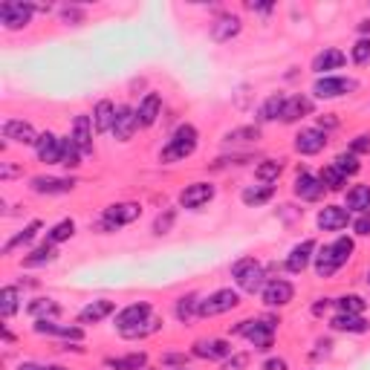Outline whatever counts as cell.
Listing matches in <instances>:
<instances>
[{"instance_id": "cell-1", "label": "cell", "mask_w": 370, "mask_h": 370, "mask_svg": "<svg viewBox=\"0 0 370 370\" xmlns=\"http://www.w3.org/2000/svg\"><path fill=\"white\" fill-rule=\"evenodd\" d=\"M231 278L238 281V290L240 292H264V286H266V272L264 266L257 264L255 257H240L231 264Z\"/></svg>"}, {"instance_id": "cell-2", "label": "cell", "mask_w": 370, "mask_h": 370, "mask_svg": "<svg viewBox=\"0 0 370 370\" xmlns=\"http://www.w3.org/2000/svg\"><path fill=\"white\" fill-rule=\"evenodd\" d=\"M197 128L194 125H180L174 133H171V139H168V145L162 148V154H159V159L162 162H180V159H185V157H191L197 150Z\"/></svg>"}, {"instance_id": "cell-3", "label": "cell", "mask_w": 370, "mask_h": 370, "mask_svg": "<svg viewBox=\"0 0 370 370\" xmlns=\"http://www.w3.org/2000/svg\"><path fill=\"white\" fill-rule=\"evenodd\" d=\"M275 319H246L235 327V336H246L255 345V350L266 353L272 347V336H275Z\"/></svg>"}, {"instance_id": "cell-4", "label": "cell", "mask_w": 370, "mask_h": 370, "mask_svg": "<svg viewBox=\"0 0 370 370\" xmlns=\"http://www.w3.org/2000/svg\"><path fill=\"white\" fill-rule=\"evenodd\" d=\"M238 304H240V292H238V290H217V292H211L209 298L200 301L197 315H200V319H214V315L231 312Z\"/></svg>"}, {"instance_id": "cell-5", "label": "cell", "mask_w": 370, "mask_h": 370, "mask_svg": "<svg viewBox=\"0 0 370 370\" xmlns=\"http://www.w3.org/2000/svg\"><path fill=\"white\" fill-rule=\"evenodd\" d=\"M139 214H142L139 203H116V205H111V209H104L99 229H104V231H116V229H122V226H128V223H133V220H139Z\"/></svg>"}, {"instance_id": "cell-6", "label": "cell", "mask_w": 370, "mask_h": 370, "mask_svg": "<svg viewBox=\"0 0 370 370\" xmlns=\"http://www.w3.org/2000/svg\"><path fill=\"white\" fill-rule=\"evenodd\" d=\"M32 15H35L32 3H15V0H9V3L0 6V23L6 30H23V26H30Z\"/></svg>"}, {"instance_id": "cell-7", "label": "cell", "mask_w": 370, "mask_h": 370, "mask_svg": "<svg viewBox=\"0 0 370 370\" xmlns=\"http://www.w3.org/2000/svg\"><path fill=\"white\" fill-rule=\"evenodd\" d=\"M150 315H154V310H150L148 301H133V304H128L125 310L116 312V327H119V333H125V330H130V327L148 321Z\"/></svg>"}, {"instance_id": "cell-8", "label": "cell", "mask_w": 370, "mask_h": 370, "mask_svg": "<svg viewBox=\"0 0 370 370\" xmlns=\"http://www.w3.org/2000/svg\"><path fill=\"white\" fill-rule=\"evenodd\" d=\"M350 90H356V81L341 78V76H324L315 81V87H312V93L319 95V99H338V95H345Z\"/></svg>"}, {"instance_id": "cell-9", "label": "cell", "mask_w": 370, "mask_h": 370, "mask_svg": "<svg viewBox=\"0 0 370 370\" xmlns=\"http://www.w3.org/2000/svg\"><path fill=\"white\" fill-rule=\"evenodd\" d=\"M292 295H295V286L284 278H272L264 286V304L266 307H286L292 301Z\"/></svg>"}, {"instance_id": "cell-10", "label": "cell", "mask_w": 370, "mask_h": 370, "mask_svg": "<svg viewBox=\"0 0 370 370\" xmlns=\"http://www.w3.org/2000/svg\"><path fill=\"white\" fill-rule=\"evenodd\" d=\"M327 148V133L319 128H304L295 136V150L301 157H315Z\"/></svg>"}, {"instance_id": "cell-11", "label": "cell", "mask_w": 370, "mask_h": 370, "mask_svg": "<svg viewBox=\"0 0 370 370\" xmlns=\"http://www.w3.org/2000/svg\"><path fill=\"white\" fill-rule=\"evenodd\" d=\"M214 200V185L211 183H191L183 188L180 194V205L183 209H203L205 203Z\"/></svg>"}, {"instance_id": "cell-12", "label": "cell", "mask_w": 370, "mask_h": 370, "mask_svg": "<svg viewBox=\"0 0 370 370\" xmlns=\"http://www.w3.org/2000/svg\"><path fill=\"white\" fill-rule=\"evenodd\" d=\"M194 356L197 359H209V362H217V359H229L231 356V345L226 338H200L194 341Z\"/></svg>"}, {"instance_id": "cell-13", "label": "cell", "mask_w": 370, "mask_h": 370, "mask_svg": "<svg viewBox=\"0 0 370 370\" xmlns=\"http://www.w3.org/2000/svg\"><path fill=\"white\" fill-rule=\"evenodd\" d=\"M61 145L64 139H58L56 133H41L38 142H35V150H38V159L44 162V165H58L61 162Z\"/></svg>"}, {"instance_id": "cell-14", "label": "cell", "mask_w": 370, "mask_h": 370, "mask_svg": "<svg viewBox=\"0 0 370 370\" xmlns=\"http://www.w3.org/2000/svg\"><path fill=\"white\" fill-rule=\"evenodd\" d=\"M30 188L35 191V194H70V191L76 188V183L70 180V176H35V180L30 183Z\"/></svg>"}, {"instance_id": "cell-15", "label": "cell", "mask_w": 370, "mask_h": 370, "mask_svg": "<svg viewBox=\"0 0 370 370\" xmlns=\"http://www.w3.org/2000/svg\"><path fill=\"white\" fill-rule=\"evenodd\" d=\"M3 136L9 142H18V145H35L38 142L35 128L23 119H6L3 122Z\"/></svg>"}, {"instance_id": "cell-16", "label": "cell", "mask_w": 370, "mask_h": 370, "mask_svg": "<svg viewBox=\"0 0 370 370\" xmlns=\"http://www.w3.org/2000/svg\"><path fill=\"white\" fill-rule=\"evenodd\" d=\"M350 223V211L345 205H324L319 211V229L321 231H341Z\"/></svg>"}, {"instance_id": "cell-17", "label": "cell", "mask_w": 370, "mask_h": 370, "mask_svg": "<svg viewBox=\"0 0 370 370\" xmlns=\"http://www.w3.org/2000/svg\"><path fill=\"white\" fill-rule=\"evenodd\" d=\"M70 139L76 142V148H78L84 157H93V119H90V116H76Z\"/></svg>"}, {"instance_id": "cell-18", "label": "cell", "mask_w": 370, "mask_h": 370, "mask_svg": "<svg viewBox=\"0 0 370 370\" xmlns=\"http://www.w3.org/2000/svg\"><path fill=\"white\" fill-rule=\"evenodd\" d=\"M136 128H139V122H136V111L128 104H122L116 111V122H113V136L119 142H128L130 136L136 133Z\"/></svg>"}, {"instance_id": "cell-19", "label": "cell", "mask_w": 370, "mask_h": 370, "mask_svg": "<svg viewBox=\"0 0 370 370\" xmlns=\"http://www.w3.org/2000/svg\"><path fill=\"white\" fill-rule=\"evenodd\" d=\"M292 191H295V197H301V200H321V194H324V185H321V180L319 176H312V174H307V171H301L298 176H295V185H292Z\"/></svg>"}, {"instance_id": "cell-20", "label": "cell", "mask_w": 370, "mask_h": 370, "mask_svg": "<svg viewBox=\"0 0 370 370\" xmlns=\"http://www.w3.org/2000/svg\"><path fill=\"white\" fill-rule=\"evenodd\" d=\"M315 257V240H301L298 246H292L290 257H286V269L290 272H304Z\"/></svg>"}, {"instance_id": "cell-21", "label": "cell", "mask_w": 370, "mask_h": 370, "mask_svg": "<svg viewBox=\"0 0 370 370\" xmlns=\"http://www.w3.org/2000/svg\"><path fill=\"white\" fill-rule=\"evenodd\" d=\"M116 312V304L113 301H107V298H102V301H90V304L78 312V321L81 324H99V321H104L107 315H113Z\"/></svg>"}, {"instance_id": "cell-22", "label": "cell", "mask_w": 370, "mask_h": 370, "mask_svg": "<svg viewBox=\"0 0 370 370\" xmlns=\"http://www.w3.org/2000/svg\"><path fill=\"white\" fill-rule=\"evenodd\" d=\"M345 61H347V56L341 49H333V47H327V49H321L319 56L312 58V70L315 73H330V70H341L345 67Z\"/></svg>"}, {"instance_id": "cell-23", "label": "cell", "mask_w": 370, "mask_h": 370, "mask_svg": "<svg viewBox=\"0 0 370 370\" xmlns=\"http://www.w3.org/2000/svg\"><path fill=\"white\" fill-rule=\"evenodd\" d=\"M240 30H243V21H240L238 15H223L220 21H214V26H211V38L217 41V44H226V41L238 38Z\"/></svg>"}, {"instance_id": "cell-24", "label": "cell", "mask_w": 370, "mask_h": 370, "mask_svg": "<svg viewBox=\"0 0 370 370\" xmlns=\"http://www.w3.org/2000/svg\"><path fill=\"white\" fill-rule=\"evenodd\" d=\"M116 111H119V107H116L111 99H102L99 104H95V111H93V128H95V133H107V130H113Z\"/></svg>"}, {"instance_id": "cell-25", "label": "cell", "mask_w": 370, "mask_h": 370, "mask_svg": "<svg viewBox=\"0 0 370 370\" xmlns=\"http://www.w3.org/2000/svg\"><path fill=\"white\" fill-rule=\"evenodd\" d=\"M159 111H162V99L157 93H148L145 99L139 102V111H136V122H139V128L154 125V122L159 119Z\"/></svg>"}, {"instance_id": "cell-26", "label": "cell", "mask_w": 370, "mask_h": 370, "mask_svg": "<svg viewBox=\"0 0 370 370\" xmlns=\"http://www.w3.org/2000/svg\"><path fill=\"white\" fill-rule=\"evenodd\" d=\"M330 327L336 333H367V321L362 319V315H350V312H338L330 319Z\"/></svg>"}, {"instance_id": "cell-27", "label": "cell", "mask_w": 370, "mask_h": 370, "mask_svg": "<svg viewBox=\"0 0 370 370\" xmlns=\"http://www.w3.org/2000/svg\"><path fill=\"white\" fill-rule=\"evenodd\" d=\"M312 111V102L307 99V95H290L284 104V116L281 122H286V125H292V122H298L301 116H307Z\"/></svg>"}, {"instance_id": "cell-28", "label": "cell", "mask_w": 370, "mask_h": 370, "mask_svg": "<svg viewBox=\"0 0 370 370\" xmlns=\"http://www.w3.org/2000/svg\"><path fill=\"white\" fill-rule=\"evenodd\" d=\"M312 264H315V275H319V278H330V275H336V272L341 269V266L336 264L330 246H321V249H315Z\"/></svg>"}, {"instance_id": "cell-29", "label": "cell", "mask_w": 370, "mask_h": 370, "mask_svg": "<svg viewBox=\"0 0 370 370\" xmlns=\"http://www.w3.org/2000/svg\"><path fill=\"white\" fill-rule=\"evenodd\" d=\"M26 312H30L35 321H52V319H56V315L61 312V307H58L52 298H35L32 304L26 307Z\"/></svg>"}, {"instance_id": "cell-30", "label": "cell", "mask_w": 370, "mask_h": 370, "mask_svg": "<svg viewBox=\"0 0 370 370\" xmlns=\"http://www.w3.org/2000/svg\"><path fill=\"white\" fill-rule=\"evenodd\" d=\"M347 211H370V185H353L347 191Z\"/></svg>"}, {"instance_id": "cell-31", "label": "cell", "mask_w": 370, "mask_h": 370, "mask_svg": "<svg viewBox=\"0 0 370 370\" xmlns=\"http://www.w3.org/2000/svg\"><path fill=\"white\" fill-rule=\"evenodd\" d=\"M284 104H286V95L275 93V95H269V99L260 104V111H257V119L260 122H275L284 116Z\"/></svg>"}, {"instance_id": "cell-32", "label": "cell", "mask_w": 370, "mask_h": 370, "mask_svg": "<svg viewBox=\"0 0 370 370\" xmlns=\"http://www.w3.org/2000/svg\"><path fill=\"white\" fill-rule=\"evenodd\" d=\"M272 197H275V185H249V188H243V194H240V200L246 205H264Z\"/></svg>"}, {"instance_id": "cell-33", "label": "cell", "mask_w": 370, "mask_h": 370, "mask_svg": "<svg viewBox=\"0 0 370 370\" xmlns=\"http://www.w3.org/2000/svg\"><path fill=\"white\" fill-rule=\"evenodd\" d=\"M148 365V353H128V356H119V359H107V367L113 370H145Z\"/></svg>"}, {"instance_id": "cell-34", "label": "cell", "mask_w": 370, "mask_h": 370, "mask_svg": "<svg viewBox=\"0 0 370 370\" xmlns=\"http://www.w3.org/2000/svg\"><path fill=\"white\" fill-rule=\"evenodd\" d=\"M58 257V249L52 243L44 240V246H38L35 252H30L23 257V266H44V264H52V260Z\"/></svg>"}, {"instance_id": "cell-35", "label": "cell", "mask_w": 370, "mask_h": 370, "mask_svg": "<svg viewBox=\"0 0 370 370\" xmlns=\"http://www.w3.org/2000/svg\"><path fill=\"white\" fill-rule=\"evenodd\" d=\"M18 307H21L18 286H3V290H0V315H3V319H12V315L18 312Z\"/></svg>"}, {"instance_id": "cell-36", "label": "cell", "mask_w": 370, "mask_h": 370, "mask_svg": "<svg viewBox=\"0 0 370 370\" xmlns=\"http://www.w3.org/2000/svg\"><path fill=\"white\" fill-rule=\"evenodd\" d=\"M197 310H200V298L191 292V295H183L180 301H176V307H174V312H176V319H180L183 324H188L191 319L197 315Z\"/></svg>"}, {"instance_id": "cell-37", "label": "cell", "mask_w": 370, "mask_h": 370, "mask_svg": "<svg viewBox=\"0 0 370 370\" xmlns=\"http://www.w3.org/2000/svg\"><path fill=\"white\" fill-rule=\"evenodd\" d=\"M281 171H284V165L278 159H266V162H260V165L255 168V176L264 185H272V183H278V176H281Z\"/></svg>"}, {"instance_id": "cell-38", "label": "cell", "mask_w": 370, "mask_h": 370, "mask_svg": "<svg viewBox=\"0 0 370 370\" xmlns=\"http://www.w3.org/2000/svg\"><path fill=\"white\" fill-rule=\"evenodd\" d=\"M319 180H321L324 191H341V188H345V183H347V176L330 162V165H327V168L319 174Z\"/></svg>"}, {"instance_id": "cell-39", "label": "cell", "mask_w": 370, "mask_h": 370, "mask_svg": "<svg viewBox=\"0 0 370 370\" xmlns=\"http://www.w3.org/2000/svg\"><path fill=\"white\" fill-rule=\"evenodd\" d=\"M73 235H76V223H73V220H61V223H56V226L47 231V243L58 246V243H64V240H70Z\"/></svg>"}, {"instance_id": "cell-40", "label": "cell", "mask_w": 370, "mask_h": 370, "mask_svg": "<svg viewBox=\"0 0 370 370\" xmlns=\"http://www.w3.org/2000/svg\"><path fill=\"white\" fill-rule=\"evenodd\" d=\"M330 249H333L336 264H338V266H345L347 260L353 257V249H356V246H353V240H350L347 235H341V238H336V240L330 243Z\"/></svg>"}, {"instance_id": "cell-41", "label": "cell", "mask_w": 370, "mask_h": 370, "mask_svg": "<svg viewBox=\"0 0 370 370\" xmlns=\"http://www.w3.org/2000/svg\"><path fill=\"white\" fill-rule=\"evenodd\" d=\"M81 150L76 148V142L73 139H64V145H61V162L58 165H64V168H70V171H76L78 165H81Z\"/></svg>"}, {"instance_id": "cell-42", "label": "cell", "mask_w": 370, "mask_h": 370, "mask_svg": "<svg viewBox=\"0 0 370 370\" xmlns=\"http://www.w3.org/2000/svg\"><path fill=\"white\" fill-rule=\"evenodd\" d=\"M38 231H41V223H38V220H32V223L26 226L23 231H18V235H15V238H12V240L3 246V255H9L12 249H18V246H23V243H32V238L38 235Z\"/></svg>"}, {"instance_id": "cell-43", "label": "cell", "mask_w": 370, "mask_h": 370, "mask_svg": "<svg viewBox=\"0 0 370 370\" xmlns=\"http://www.w3.org/2000/svg\"><path fill=\"white\" fill-rule=\"evenodd\" d=\"M159 327H162V319H154V315H150L148 321L130 327V330H125L122 336H125V338H145V336H150V333H157Z\"/></svg>"}, {"instance_id": "cell-44", "label": "cell", "mask_w": 370, "mask_h": 370, "mask_svg": "<svg viewBox=\"0 0 370 370\" xmlns=\"http://www.w3.org/2000/svg\"><path fill=\"white\" fill-rule=\"evenodd\" d=\"M338 312H350V315H362L365 312V307H367V301L362 298V295H341L338 301Z\"/></svg>"}, {"instance_id": "cell-45", "label": "cell", "mask_w": 370, "mask_h": 370, "mask_svg": "<svg viewBox=\"0 0 370 370\" xmlns=\"http://www.w3.org/2000/svg\"><path fill=\"white\" fill-rule=\"evenodd\" d=\"M333 165L341 171V174H345V176H353V174H359V157H356V154H350V150H347V154H338L336 159H333Z\"/></svg>"}, {"instance_id": "cell-46", "label": "cell", "mask_w": 370, "mask_h": 370, "mask_svg": "<svg viewBox=\"0 0 370 370\" xmlns=\"http://www.w3.org/2000/svg\"><path fill=\"white\" fill-rule=\"evenodd\" d=\"M260 139V128H238L226 133V142H257Z\"/></svg>"}, {"instance_id": "cell-47", "label": "cell", "mask_w": 370, "mask_h": 370, "mask_svg": "<svg viewBox=\"0 0 370 370\" xmlns=\"http://www.w3.org/2000/svg\"><path fill=\"white\" fill-rule=\"evenodd\" d=\"M350 58L359 64V67H365V64H370V38H362V41H356V47L350 49Z\"/></svg>"}, {"instance_id": "cell-48", "label": "cell", "mask_w": 370, "mask_h": 370, "mask_svg": "<svg viewBox=\"0 0 370 370\" xmlns=\"http://www.w3.org/2000/svg\"><path fill=\"white\" fill-rule=\"evenodd\" d=\"M174 209H168L165 214H159L157 220H154V235H165V231H171V226H174Z\"/></svg>"}, {"instance_id": "cell-49", "label": "cell", "mask_w": 370, "mask_h": 370, "mask_svg": "<svg viewBox=\"0 0 370 370\" xmlns=\"http://www.w3.org/2000/svg\"><path fill=\"white\" fill-rule=\"evenodd\" d=\"M246 365H249V353H231L220 370H246Z\"/></svg>"}, {"instance_id": "cell-50", "label": "cell", "mask_w": 370, "mask_h": 370, "mask_svg": "<svg viewBox=\"0 0 370 370\" xmlns=\"http://www.w3.org/2000/svg\"><path fill=\"white\" fill-rule=\"evenodd\" d=\"M350 154H370V136L367 133H362V136H356V139L350 142Z\"/></svg>"}, {"instance_id": "cell-51", "label": "cell", "mask_w": 370, "mask_h": 370, "mask_svg": "<svg viewBox=\"0 0 370 370\" xmlns=\"http://www.w3.org/2000/svg\"><path fill=\"white\" fill-rule=\"evenodd\" d=\"M61 18H64V23H81V21H84V12H81L78 6H64Z\"/></svg>"}, {"instance_id": "cell-52", "label": "cell", "mask_w": 370, "mask_h": 370, "mask_svg": "<svg viewBox=\"0 0 370 370\" xmlns=\"http://www.w3.org/2000/svg\"><path fill=\"white\" fill-rule=\"evenodd\" d=\"M188 356L185 353H165L162 356V365H171V367H185Z\"/></svg>"}, {"instance_id": "cell-53", "label": "cell", "mask_w": 370, "mask_h": 370, "mask_svg": "<svg viewBox=\"0 0 370 370\" xmlns=\"http://www.w3.org/2000/svg\"><path fill=\"white\" fill-rule=\"evenodd\" d=\"M353 229H356V235H362V238H367L370 235V211H365L359 220L353 223Z\"/></svg>"}, {"instance_id": "cell-54", "label": "cell", "mask_w": 370, "mask_h": 370, "mask_svg": "<svg viewBox=\"0 0 370 370\" xmlns=\"http://www.w3.org/2000/svg\"><path fill=\"white\" fill-rule=\"evenodd\" d=\"M21 168L18 165H9V162H0V180H12V176H18Z\"/></svg>"}, {"instance_id": "cell-55", "label": "cell", "mask_w": 370, "mask_h": 370, "mask_svg": "<svg viewBox=\"0 0 370 370\" xmlns=\"http://www.w3.org/2000/svg\"><path fill=\"white\" fill-rule=\"evenodd\" d=\"M260 370H286V359H266Z\"/></svg>"}, {"instance_id": "cell-56", "label": "cell", "mask_w": 370, "mask_h": 370, "mask_svg": "<svg viewBox=\"0 0 370 370\" xmlns=\"http://www.w3.org/2000/svg\"><path fill=\"white\" fill-rule=\"evenodd\" d=\"M336 125H338V122H336L333 116H321V119H319V130H324V133H327V130H333Z\"/></svg>"}, {"instance_id": "cell-57", "label": "cell", "mask_w": 370, "mask_h": 370, "mask_svg": "<svg viewBox=\"0 0 370 370\" xmlns=\"http://www.w3.org/2000/svg\"><path fill=\"white\" fill-rule=\"evenodd\" d=\"M327 307H330V301H327V298H321L319 304L312 307V312H315V315H321V312H327Z\"/></svg>"}, {"instance_id": "cell-58", "label": "cell", "mask_w": 370, "mask_h": 370, "mask_svg": "<svg viewBox=\"0 0 370 370\" xmlns=\"http://www.w3.org/2000/svg\"><path fill=\"white\" fill-rule=\"evenodd\" d=\"M252 12H272V3H249Z\"/></svg>"}, {"instance_id": "cell-59", "label": "cell", "mask_w": 370, "mask_h": 370, "mask_svg": "<svg viewBox=\"0 0 370 370\" xmlns=\"http://www.w3.org/2000/svg\"><path fill=\"white\" fill-rule=\"evenodd\" d=\"M18 370H44V367H38V365H32V362H23Z\"/></svg>"}, {"instance_id": "cell-60", "label": "cell", "mask_w": 370, "mask_h": 370, "mask_svg": "<svg viewBox=\"0 0 370 370\" xmlns=\"http://www.w3.org/2000/svg\"><path fill=\"white\" fill-rule=\"evenodd\" d=\"M359 32H370V21H362L359 23Z\"/></svg>"}, {"instance_id": "cell-61", "label": "cell", "mask_w": 370, "mask_h": 370, "mask_svg": "<svg viewBox=\"0 0 370 370\" xmlns=\"http://www.w3.org/2000/svg\"><path fill=\"white\" fill-rule=\"evenodd\" d=\"M44 370H70V367H61V365H47Z\"/></svg>"}, {"instance_id": "cell-62", "label": "cell", "mask_w": 370, "mask_h": 370, "mask_svg": "<svg viewBox=\"0 0 370 370\" xmlns=\"http://www.w3.org/2000/svg\"><path fill=\"white\" fill-rule=\"evenodd\" d=\"M365 281H367V286H370V272H367V278H365Z\"/></svg>"}, {"instance_id": "cell-63", "label": "cell", "mask_w": 370, "mask_h": 370, "mask_svg": "<svg viewBox=\"0 0 370 370\" xmlns=\"http://www.w3.org/2000/svg\"><path fill=\"white\" fill-rule=\"evenodd\" d=\"M174 370H188V367H174Z\"/></svg>"}]
</instances>
